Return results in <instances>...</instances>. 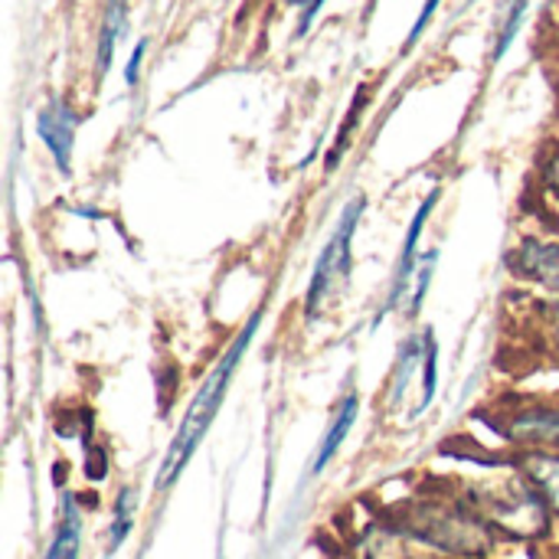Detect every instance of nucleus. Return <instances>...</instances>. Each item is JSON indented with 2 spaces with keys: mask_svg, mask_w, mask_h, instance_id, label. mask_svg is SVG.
<instances>
[{
  "mask_svg": "<svg viewBox=\"0 0 559 559\" xmlns=\"http://www.w3.org/2000/svg\"><path fill=\"white\" fill-rule=\"evenodd\" d=\"M478 514L485 521H491L495 527L514 534V537H540L547 534V501L540 498V491L531 485H498V488H485L475 498Z\"/></svg>",
  "mask_w": 559,
  "mask_h": 559,
  "instance_id": "4",
  "label": "nucleus"
},
{
  "mask_svg": "<svg viewBox=\"0 0 559 559\" xmlns=\"http://www.w3.org/2000/svg\"><path fill=\"white\" fill-rule=\"evenodd\" d=\"M144 49H147V39H141V43L134 46L131 59H128V69H124V82H128V85H138V79H141V59H144Z\"/></svg>",
  "mask_w": 559,
  "mask_h": 559,
  "instance_id": "18",
  "label": "nucleus"
},
{
  "mask_svg": "<svg viewBox=\"0 0 559 559\" xmlns=\"http://www.w3.org/2000/svg\"><path fill=\"white\" fill-rule=\"evenodd\" d=\"M508 436L527 445H557L559 449V409H524L511 419Z\"/></svg>",
  "mask_w": 559,
  "mask_h": 559,
  "instance_id": "8",
  "label": "nucleus"
},
{
  "mask_svg": "<svg viewBox=\"0 0 559 559\" xmlns=\"http://www.w3.org/2000/svg\"><path fill=\"white\" fill-rule=\"evenodd\" d=\"M367 210V200L357 197L344 206L341 219H337V229L334 236L328 239V246L321 249L318 262H314V272H311V282H308V292H305V314L314 318L321 311V305L328 301V295H334L347 275H350V249H354V233H357V223Z\"/></svg>",
  "mask_w": 559,
  "mask_h": 559,
  "instance_id": "3",
  "label": "nucleus"
},
{
  "mask_svg": "<svg viewBox=\"0 0 559 559\" xmlns=\"http://www.w3.org/2000/svg\"><path fill=\"white\" fill-rule=\"evenodd\" d=\"M436 259H439V252L432 249V252H426V255H423V272L416 269V285H413V301H409V314H416V311L423 308V301H426L429 282H432V275H436Z\"/></svg>",
  "mask_w": 559,
  "mask_h": 559,
  "instance_id": "15",
  "label": "nucleus"
},
{
  "mask_svg": "<svg viewBox=\"0 0 559 559\" xmlns=\"http://www.w3.org/2000/svg\"><path fill=\"white\" fill-rule=\"evenodd\" d=\"M436 203H439V190H429V193H426V200L419 203V210H416V216H413L409 229H406V242H403V252H400V259H396V272H393L390 295H386V301H383L380 318H386V314L403 301V295H406V288H409V278L416 275V262H419V259H416V252H419V236H423V229H426V223H429V216H432Z\"/></svg>",
  "mask_w": 559,
  "mask_h": 559,
  "instance_id": "5",
  "label": "nucleus"
},
{
  "mask_svg": "<svg viewBox=\"0 0 559 559\" xmlns=\"http://www.w3.org/2000/svg\"><path fill=\"white\" fill-rule=\"evenodd\" d=\"M511 269L524 278L540 285L544 292L559 298V242H544V239H524L511 252Z\"/></svg>",
  "mask_w": 559,
  "mask_h": 559,
  "instance_id": "7",
  "label": "nucleus"
},
{
  "mask_svg": "<svg viewBox=\"0 0 559 559\" xmlns=\"http://www.w3.org/2000/svg\"><path fill=\"white\" fill-rule=\"evenodd\" d=\"M75 128H79V115L62 98H52L36 118V131H39L43 144L49 147V154H52V160H56V167L62 174H69V164H72Z\"/></svg>",
  "mask_w": 559,
  "mask_h": 559,
  "instance_id": "6",
  "label": "nucleus"
},
{
  "mask_svg": "<svg viewBox=\"0 0 559 559\" xmlns=\"http://www.w3.org/2000/svg\"><path fill=\"white\" fill-rule=\"evenodd\" d=\"M423 370H426V383H423V403L416 406V413H426L429 403L436 400V383H439V344H436V337L429 344V357H426Z\"/></svg>",
  "mask_w": 559,
  "mask_h": 559,
  "instance_id": "16",
  "label": "nucleus"
},
{
  "mask_svg": "<svg viewBox=\"0 0 559 559\" xmlns=\"http://www.w3.org/2000/svg\"><path fill=\"white\" fill-rule=\"evenodd\" d=\"M544 180H547L550 193L559 200V154H554V157L547 160V167H544Z\"/></svg>",
  "mask_w": 559,
  "mask_h": 559,
  "instance_id": "19",
  "label": "nucleus"
},
{
  "mask_svg": "<svg viewBox=\"0 0 559 559\" xmlns=\"http://www.w3.org/2000/svg\"><path fill=\"white\" fill-rule=\"evenodd\" d=\"M439 3L442 0H426V7H423V13L416 16V23H413V29H409V39H406V46H413L419 36H423V29L429 26V20L436 16V10H439Z\"/></svg>",
  "mask_w": 559,
  "mask_h": 559,
  "instance_id": "17",
  "label": "nucleus"
},
{
  "mask_svg": "<svg viewBox=\"0 0 559 559\" xmlns=\"http://www.w3.org/2000/svg\"><path fill=\"white\" fill-rule=\"evenodd\" d=\"M357 409H360V403H357V396L350 393V396L341 403V409H337V416H334V423H331V429H328V436H324V442H321V452H318V459H314V475H318V472L337 455V449L344 445L347 432L354 429Z\"/></svg>",
  "mask_w": 559,
  "mask_h": 559,
  "instance_id": "11",
  "label": "nucleus"
},
{
  "mask_svg": "<svg viewBox=\"0 0 559 559\" xmlns=\"http://www.w3.org/2000/svg\"><path fill=\"white\" fill-rule=\"evenodd\" d=\"M324 7V0H311L308 3V10H305V16H301V26H298V33H308V26H311V20L318 16V10Z\"/></svg>",
  "mask_w": 559,
  "mask_h": 559,
  "instance_id": "20",
  "label": "nucleus"
},
{
  "mask_svg": "<svg viewBox=\"0 0 559 559\" xmlns=\"http://www.w3.org/2000/svg\"><path fill=\"white\" fill-rule=\"evenodd\" d=\"M429 344H432V331H426L423 337H409V341L400 347L396 364H393V386H390V400H393V406L403 400V390H406V386H409V380L419 373V367H426Z\"/></svg>",
  "mask_w": 559,
  "mask_h": 559,
  "instance_id": "9",
  "label": "nucleus"
},
{
  "mask_svg": "<svg viewBox=\"0 0 559 559\" xmlns=\"http://www.w3.org/2000/svg\"><path fill=\"white\" fill-rule=\"evenodd\" d=\"M527 7H531V0H514L511 13H508V20H504V29H501V36H498V46H495V62L504 59V52H508L511 43L518 39V33H521V26H524V16H527Z\"/></svg>",
  "mask_w": 559,
  "mask_h": 559,
  "instance_id": "14",
  "label": "nucleus"
},
{
  "mask_svg": "<svg viewBox=\"0 0 559 559\" xmlns=\"http://www.w3.org/2000/svg\"><path fill=\"white\" fill-rule=\"evenodd\" d=\"M131 521H134V495L124 488L115 501V518H111V531H108V554H115L124 537L131 534Z\"/></svg>",
  "mask_w": 559,
  "mask_h": 559,
  "instance_id": "13",
  "label": "nucleus"
},
{
  "mask_svg": "<svg viewBox=\"0 0 559 559\" xmlns=\"http://www.w3.org/2000/svg\"><path fill=\"white\" fill-rule=\"evenodd\" d=\"M527 481L540 491V498L547 501V508H554L559 514V455L550 452H531L521 462Z\"/></svg>",
  "mask_w": 559,
  "mask_h": 559,
  "instance_id": "10",
  "label": "nucleus"
},
{
  "mask_svg": "<svg viewBox=\"0 0 559 559\" xmlns=\"http://www.w3.org/2000/svg\"><path fill=\"white\" fill-rule=\"evenodd\" d=\"M124 7L128 0H108L105 7V23H102V39H98V72L111 69V56H115V39L124 26Z\"/></svg>",
  "mask_w": 559,
  "mask_h": 559,
  "instance_id": "12",
  "label": "nucleus"
},
{
  "mask_svg": "<svg viewBox=\"0 0 559 559\" xmlns=\"http://www.w3.org/2000/svg\"><path fill=\"white\" fill-rule=\"evenodd\" d=\"M285 3H311V0H285Z\"/></svg>",
  "mask_w": 559,
  "mask_h": 559,
  "instance_id": "21",
  "label": "nucleus"
},
{
  "mask_svg": "<svg viewBox=\"0 0 559 559\" xmlns=\"http://www.w3.org/2000/svg\"><path fill=\"white\" fill-rule=\"evenodd\" d=\"M557 344H559V334H557Z\"/></svg>",
  "mask_w": 559,
  "mask_h": 559,
  "instance_id": "22",
  "label": "nucleus"
},
{
  "mask_svg": "<svg viewBox=\"0 0 559 559\" xmlns=\"http://www.w3.org/2000/svg\"><path fill=\"white\" fill-rule=\"evenodd\" d=\"M259 324H262V311H255V314L246 321V328H242V334L236 337V344H229V350L216 360V367H213L210 377L203 380L200 393L193 396L190 409L183 413V423H180V429H177V436H174V442H170V449H167V455H164V465H160V472H157V488H170V485L177 481V475L187 468V462L193 459L197 445L203 442L206 429L213 426V419H216V413H219V406H223V400H226V386H229L233 373L239 370V364H242V357H246V350H249V344H252Z\"/></svg>",
  "mask_w": 559,
  "mask_h": 559,
  "instance_id": "1",
  "label": "nucleus"
},
{
  "mask_svg": "<svg viewBox=\"0 0 559 559\" xmlns=\"http://www.w3.org/2000/svg\"><path fill=\"white\" fill-rule=\"evenodd\" d=\"M406 531L445 554L459 557H481L491 547V531L485 518L475 511L449 508V504H423L406 518Z\"/></svg>",
  "mask_w": 559,
  "mask_h": 559,
  "instance_id": "2",
  "label": "nucleus"
}]
</instances>
